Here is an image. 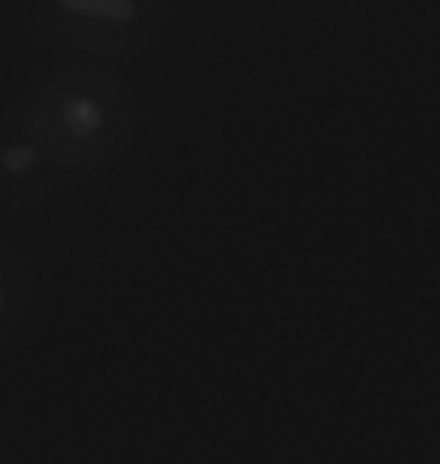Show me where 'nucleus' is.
I'll return each mask as SVG.
<instances>
[{"label":"nucleus","instance_id":"nucleus-1","mask_svg":"<svg viewBox=\"0 0 440 464\" xmlns=\"http://www.w3.org/2000/svg\"><path fill=\"white\" fill-rule=\"evenodd\" d=\"M27 112L67 175L103 169L124 157L139 121L133 91L100 70H64L43 79Z\"/></svg>","mask_w":440,"mask_h":464},{"label":"nucleus","instance_id":"nucleus-2","mask_svg":"<svg viewBox=\"0 0 440 464\" xmlns=\"http://www.w3.org/2000/svg\"><path fill=\"white\" fill-rule=\"evenodd\" d=\"M67 172L54 163L27 106L0 112V208L27 211L49 202Z\"/></svg>","mask_w":440,"mask_h":464},{"label":"nucleus","instance_id":"nucleus-3","mask_svg":"<svg viewBox=\"0 0 440 464\" xmlns=\"http://www.w3.org/2000/svg\"><path fill=\"white\" fill-rule=\"evenodd\" d=\"M43 314V284L27 254L0 238V350H13L31 335Z\"/></svg>","mask_w":440,"mask_h":464},{"label":"nucleus","instance_id":"nucleus-4","mask_svg":"<svg viewBox=\"0 0 440 464\" xmlns=\"http://www.w3.org/2000/svg\"><path fill=\"white\" fill-rule=\"evenodd\" d=\"M54 6L70 15L109 24H139L142 18L139 0H54Z\"/></svg>","mask_w":440,"mask_h":464}]
</instances>
